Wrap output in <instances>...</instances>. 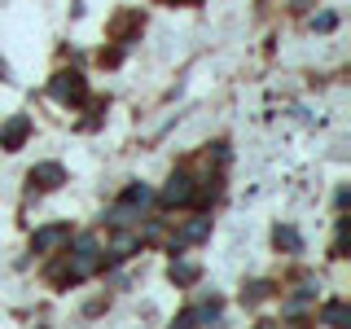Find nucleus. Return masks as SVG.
<instances>
[{
	"label": "nucleus",
	"mask_w": 351,
	"mask_h": 329,
	"mask_svg": "<svg viewBox=\"0 0 351 329\" xmlns=\"http://www.w3.org/2000/svg\"><path fill=\"white\" fill-rule=\"evenodd\" d=\"M49 97H53V101H62V106H80L84 97H88L84 75L80 71H58V75H53V84H49Z\"/></svg>",
	"instance_id": "obj_1"
},
{
	"label": "nucleus",
	"mask_w": 351,
	"mask_h": 329,
	"mask_svg": "<svg viewBox=\"0 0 351 329\" xmlns=\"http://www.w3.org/2000/svg\"><path fill=\"white\" fill-rule=\"evenodd\" d=\"M62 246H71V228L66 224H49L31 237V255H53V250H62Z\"/></svg>",
	"instance_id": "obj_3"
},
{
	"label": "nucleus",
	"mask_w": 351,
	"mask_h": 329,
	"mask_svg": "<svg viewBox=\"0 0 351 329\" xmlns=\"http://www.w3.org/2000/svg\"><path fill=\"white\" fill-rule=\"evenodd\" d=\"M123 202H132V206H141V211H145V206L154 202V193L145 189V184H132V189L123 193Z\"/></svg>",
	"instance_id": "obj_13"
},
{
	"label": "nucleus",
	"mask_w": 351,
	"mask_h": 329,
	"mask_svg": "<svg viewBox=\"0 0 351 329\" xmlns=\"http://www.w3.org/2000/svg\"><path fill=\"white\" fill-rule=\"evenodd\" d=\"M136 27H141V14H123V18L114 22V27H110V36H114V40H123V36H132Z\"/></svg>",
	"instance_id": "obj_12"
},
{
	"label": "nucleus",
	"mask_w": 351,
	"mask_h": 329,
	"mask_svg": "<svg viewBox=\"0 0 351 329\" xmlns=\"http://www.w3.org/2000/svg\"><path fill=\"white\" fill-rule=\"evenodd\" d=\"M219 321V303H197V307H189V312H180L176 316V325L180 329H193V325H215Z\"/></svg>",
	"instance_id": "obj_6"
},
{
	"label": "nucleus",
	"mask_w": 351,
	"mask_h": 329,
	"mask_svg": "<svg viewBox=\"0 0 351 329\" xmlns=\"http://www.w3.org/2000/svg\"><path fill=\"white\" fill-rule=\"evenodd\" d=\"M272 241H277L281 250H290V255H299V250H303V237L294 233L290 224H277V233H272Z\"/></svg>",
	"instance_id": "obj_9"
},
{
	"label": "nucleus",
	"mask_w": 351,
	"mask_h": 329,
	"mask_svg": "<svg viewBox=\"0 0 351 329\" xmlns=\"http://www.w3.org/2000/svg\"><path fill=\"white\" fill-rule=\"evenodd\" d=\"M290 9H294V14H307V9H312V0H290Z\"/></svg>",
	"instance_id": "obj_17"
},
{
	"label": "nucleus",
	"mask_w": 351,
	"mask_h": 329,
	"mask_svg": "<svg viewBox=\"0 0 351 329\" xmlns=\"http://www.w3.org/2000/svg\"><path fill=\"white\" fill-rule=\"evenodd\" d=\"M158 202H162V206H189V202H193V175H189V171H176L171 180L162 184Z\"/></svg>",
	"instance_id": "obj_2"
},
{
	"label": "nucleus",
	"mask_w": 351,
	"mask_h": 329,
	"mask_svg": "<svg viewBox=\"0 0 351 329\" xmlns=\"http://www.w3.org/2000/svg\"><path fill=\"white\" fill-rule=\"evenodd\" d=\"M347 321V307L343 303H329L325 312H321V325H343Z\"/></svg>",
	"instance_id": "obj_14"
},
{
	"label": "nucleus",
	"mask_w": 351,
	"mask_h": 329,
	"mask_svg": "<svg viewBox=\"0 0 351 329\" xmlns=\"http://www.w3.org/2000/svg\"><path fill=\"white\" fill-rule=\"evenodd\" d=\"M31 136V119L27 114H14L5 127H0V149H22Z\"/></svg>",
	"instance_id": "obj_5"
},
{
	"label": "nucleus",
	"mask_w": 351,
	"mask_h": 329,
	"mask_svg": "<svg viewBox=\"0 0 351 329\" xmlns=\"http://www.w3.org/2000/svg\"><path fill=\"white\" fill-rule=\"evenodd\" d=\"M0 80H5V62H0Z\"/></svg>",
	"instance_id": "obj_18"
},
{
	"label": "nucleus",
	"mask_w": 351,
	"mask_h": 329,
	"mask_svg": "<svg viewBox=\"0 0 351 329\" xmlns=\"http://www.w3.org/2000/svg\"><path fill=\"white\" fill-rule=\"evenodd\" d=\"M136 215H141V206H132V202H119L114 211H110V224H114V228H128Z\"/></svg>",
	"instance_id": "obj_11"
},
{
	"label": "nucleus",
	"mask_w": 351,
	"mask_h": 329,
	"mask_svg": "<svg viewBox=\"0 0 351 329\" xmlns=\"http://www.w3.org/2000/svg\"><path fill=\"white\" fill-rule=\"evenodd\" d=\"M171 5H189V0H171Z\"/></svg>",
	"instance_id": "obj_19"
},
{
	"label": "nucleus",
	"mask_w": 351,
	"mask_h": 329,
	"mask_svg": "<svg viewBox=\"0 0 351 329\" xmlns=\"http://www.w3.org/2000/svg\"><path fill=\"white\" fill-rule=\"evenodd\" d=\"M136 250H141V233H123V228H119L106 255H110V259H128V255H136Z\"/></svg>",
	"instance_id": "obj_8"
},
{
	"label": "nucleus",
	"mask_w": 351,
	"mask_h": 329,
	"mask_svg": "<svg viewBox=\"0 0 351 329\" xmlns=\"http://www.w3.org/2000/svg\"><path fill=\"white\" fill-rule=\"evenodd\" d=\"M27 180H31V189H62V184H66V167H62V162H36Z\"/></svg>",
	"instance_id": "obj_4"
},
{
	"label": "nucleus",
	"mask_w": 351,
	"mask_h": 329,
	"mask_svg": "<svg viewBox=\"0 0 351 329\" xmlns=\"http://www.w3.org/2000/svg\"><path fill=\"white\" fill-rule=\"evenodd\" d=\"M334 22H338L334 14H321V18H312V27H316V31H334Z\"/></svg>",
	"instance_id": "obj_16"
},
{
	"label": "nucleus",
	"mask_w": 351,
	"mask_h": 329,
	"mask_svg": "<svg viewBox=\"0 0 351 329\" xmlns=\"http://www.w3.org/2000/svg\"><path fill=\"white\" fill-rule=\"evenodd\" d=\"M167 277H171L176 285H193V281H197V263H184V259H176Z\"/></svg>",
	"instance_id": "obj_10"
},
{
	"label": "nucleus",
	"mask_w": 351,
	"mask_h": 329,
	"mask_svg": "<svg viewBox=\"0 0 351 329\" xmlns=\"http://www.w3.org/2000/svg\"><path fill=\"white\" fill-rule=\"evenodd\" d=\"M268 290H272L268 281H255V285H246V294H241V299H246V303H259V299H268Z\"/></svg>",
	"instance_id": "obj_15"
},
{
	"label": "nucleus",
	"mask_w": 351,
	"mask_h": 329,
	"mask_svg": "<svg viewBox=\"0 0 351 329\" xmlns=\"http://www.w3.org/2000/svg\"><path fill=\"white\" fill-rule=\"evenodd\" d=\"M206 233H211V219H206V215H197V219H189V224L180 228V237H171V250H184L189 241H202Z\"/></svg>",
	"instance_id": "obj_7"
}]
</instances>
